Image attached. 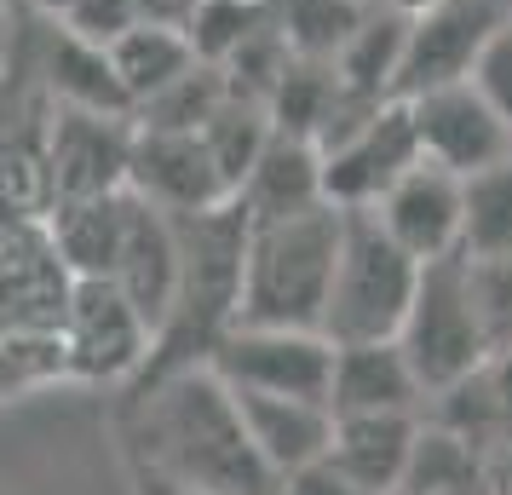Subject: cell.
Instances as JSON below:
<instances>
[{
	"label": "cell",
	"mask_w": 512,
	"mask_h": 495,
	"mask_svg": "<svg viewBox=\"0 0 512 495\" xmlns=\"http://www.w3.org/2000/svg\"><path fill=\"white\" fill-rule=\"evenodd\" d=\"M144 432L150 455L196 495H277V478L248 444L236 392L208 363H185L173 375L144 380Z\"/></svg>",
	"instance_id": "1"
},
{
	"label": "cell",
	"mask_w": 512,
	"mask_h": 495,
	"mask_svg": "<svg viewBox=\"0 0 512 495\" xmlns=\"http://www.w3.org/2000/svg\"><path fill=\"white\" fill-rule=\"evenodd\" d=\"M340 219L334 202L248 219L242 242V288H236V323L259 329H323V300L340 254Z\"/></svg>",
	"instance_id": "2"
},
{
	"label": "cell",
	"mask_w": 512,
	"mask_h": 495,
	"mask_svg": "<svg viewBox=\"0 0 512 495\" xmlns=\"http://www.w3.org/2000/svg\"><path fill=\"white\" fill-rule=\"evenodd\" d=\"M340 254L328 277L323 300V334L334 346L351 340H397V323L415 300L420 260L403 254L392 236L380 231L369 208H340Z\"/></svg>",
	"instance_id": "3"
},
{
	"label": "cell",
	"mask_w": 512,
	"mask_h": 495,
	"mask_svg": "<svg viewBox=\"0 0 512 495\" xmlns=\"http://www.w3.org/2000/svg\"><path fill=\"white\" fill-rule=\"evenodd\" d=\"M397 352L409 357L420 392L432 398L443 386H455L461 375H472L489 357L484 323H478V306H472V288H466V260L449 254V260H426L420 265L415 300L397 323Z\"/></svg>",
	"instance_id": "4"
},
{
	"label": "cell",
	"mask_w": 512,
	"mask_h": 495,
	"mask_svg": "<svg viewBox=\"0 0 512 495\" xmlns=\"http://www.w3.org/2000/svg\"><path fill=\"white\" fill-rule=\"evenodd\" d=\"M208 369L225 380L231 392L328 403L334 340H328L323 329H259V323H231V329L213 340Z\"/></svg>",
	"instance_id": "5"
},
{
	"label": "cell",
	"mask_w": 512,
	"mask_h": 495,
	"mask_svg": "<svg viewBox=\"0 0 512 495\" xmlns=\"http://www.w3.org/2000/svg\"><path fill=\"white\" fill-rule=\"evenodd\" d=\"M150 357V329L127 306L110 277H70L64 317H58V369L81 380H121L139 375Z\"/></svg>",
	"instance_id": "6"
},
{
	"label": "cell",
	"mask_w": 512,
	"mask_h": 495,
	"mask_svg": "<svg viewBox=\"0 0 512 495\" xmlns=\"http://www.w3.org/2000/svg\"><path fill=\"white\" fill-rule=\"evenodd\" d=\"M317 156H323V202H334V208H374L397 173H409L420 162L409 104L403 98L374 104L357 127L328 139Z\"/></svg>",
	"instance_id": "7"
},
{
	"label": "cell",
	"mask_w": 512,
	"mask_h": 495,
	"mask_svg": "<svg viewBox=\"0 0 512 495\" xmlns=\"http://www.w3.org/2000/svg\"><path fill=\"white\" fill-rule=\"evenodd\" d=\"M409 121H415L420 162L449 167L455 179L495 167L512 156V127L489 110L472 81H449V87H426V93L403 98Z\"/></svg>",
	"instance_id": "8"
},
{
	"label": "cell",
	"mask_w": 512,
	"mask_h": 495,
	"mask_svg": "<svg viewBox=\"0 0 512 495\" xmlns=\"http://www.w3.org/2000/svg\"><path fill=\"white\" fill-rule=\"evenodd\" d=\"M512 12V0H438L409 18L403 35V70H397V98H415L426 87L466 81L489 29Z\"/></svg>",
	"instance_id": "9"
},
{
	"label": "cell",
	"mask_w": 512,
	"mask_h": 495,
	"mask_svg": "<svg viewBox=\"0 0 512 495\" xmlns=\"http://www.w3.org/2000/svg\"><path fill=\"white\" fill-rule=\"evenodd\" d=\"M127 150H133V116H104V110L52 104V121H47L52 202L127 190Z\"/></svg>",
	"instance_id": "10"
},
{
	"label": "cell",
	"mask_w": 512,
	"mask_h": 495,
	"mask_svg": "<svg viewBox=\"0 0 512 495\" xmlns=\"http://www.w3.org/2000/svg\"><path fill=\"white\" fill-rule=\"evenodd\" d=\"M127 190L162 213H202V208L231 202V190L219 179L202 133H162V127H133Z\"/></svg>",
	"instance_id": "11"
},
{
	"label": "cell",
	"mask_w": 512,
	"mask_h": 495,
	"mask_svg": "<svg viewBox=\"0 0 512 495\" xmlns=\"http://www.w3.org/2000/svg\"><path fill=\"white\" fill-rule=\"evenodd\" d=\"M110 283L144 317L150 346H156L167 311H173V294H179V225H173V213L139 202L133 190H127V219H121V242L110 260Z\"/></svg>",
	"instance_id": "12"
},
{
	"label": "cell",
	"mask_w": 512,
	"mask_h": 495,
	"mask_svg": "<svg viewBox=\"0 0 512 495\" xmlns=\"http://www.w3.org/2000/svg\"><path fill=\"white\" fill-rule=\"evenodd\" d=\"M369 213L380 219V231L392 236L403 254H415L420 265L461 254V179L449 167L415 162L409 173H397L386 185V196Z\"/></svg>",
	"instance_id": "13"
},
{
	"label": "cell",
	"mask_w": 512,
	"mask_h": 495,
	"mask_svg": "<svg viewBox=\"0 0 512 495\" xmlns=\"http://www.w3.org/2000/svg\"><path fill=\"white\" fill-rule=\"evenodd\" d=\"M328 409L334 415H420L426 392L409 357L397 352V340H351V346H334Z\"/></svg>",
	"instance_id": "14"
},
{
	"label": "cell",
	"mask_w": 512,
	"mask_h": 495,
	"mask_svg": "<svg viewBox=\"0 0 512 495\" xmlns=\"http://www.w3.org/2000/svg\"><path fill=\"white\" fill-rule=\"evenodd\" d=\"M248 444L265 461L271 478H294V472L317 467L328 455V432H334V409L317 398H265V392H236Z\"/></svg>",
	"instance_id": "15"
},
{
	"label": "cell",
	"mask_w": 512,
	"mask_h": 495,
	"mask_svg": "<svg viewBox=\"0 0 512 495\" xmlns=\"http://www.w3.org/2000/svg\"><path fill=\"white\" fill-rule=\"evenodd\" d=\"M415 432H420V415H334L323 467H334L363 495H397Z\"/></svg>",
	"instance_id": "16"
},
{
	"label": "cell",
	"mask_w": 512,
	"mask_h": 495,
	"mask_svg": "<svg viewBox=\"0 0 512 495\" xmlns=\"http://www.w3.org/2000/svg\"><path fill=\"white\" fill-rule=\"evenodd\" d=\"M35 70L47 87L52 104H70V110H104V116H133V104L121 93L116 70H110V52L64 29L58 18L35 29Z\"/></svg>",
	"instance_id": "17"
},
{
	"label": "cell",
	"mask_w": 512,
	"mask_h": 495,
	"mask_svg": "<svg viewBox=\"0 0 512 495\" xmlns=\"http://www.w3.org/2000/svg\"><path fill=\"white\" fill-rule=\"evenodd\" d=\"M231 202L242 208V219H282V213L317 208L323 202V156H317V144L271 127Z\"/></svg>",
	"instance_id": "18"
},
{
	"label": "cell",
	"mask_w": 512,
	"mask_h": 495,
	"mask_svg": "<svg viewBox=\"0 0 512 495\" xmlns=\"http://www.w3.org/2000/svg\"><path fill=\"white\" fill-rule=\"evenodd\" d=\"M121 219H127V190L52 202L47 242H52V254H58V265L70 277H110V260H116V242H121Z\"/></svg>",
	"instance_id": "19"
},
{
	"label": "cell",
	"mask_w": 512,
	"mask_h": 495,
	"mask_svg": "<svg viewBox=\"0 0 512 495\" xmlns=\"http://www.w3.org/2000/svg\"><path fill=\"white\" fill-rule=\"evenodd\" d=\"M104 52H110V70H116L121 93H127L133 110H139L144 98H156L167 81H179V75L196 64L185 29H179V24H156V18H139L133 29H121Z\"/></svg>",
	"instance_id": "20"
},
{
	"label": "cell",
	"mask_w": 512,
	"mask_h": 495,
	"mask_svg": "<svg viewBox=\"0 0 512 495\" xmlns=\"http://www.w3.org/2000/svg\"><path fill=\"white\" fill-rule=\"evenodd\" d=\"M403 35L409 18L374 0L369 18L351 29V41L334 52V75L340 87L357 98H397V70H403Z\"/></svg>",
	"instance_id": "21"
},
{
	"label": "cell",
	"mask_w": 512,
	"mask_h": 495,
	"mask_svg": "<svg viewBox=\"0 0 512 495\" xmlns=\"http://www.w3.org/2000/svg\"><path fill=\"white\" fill-rule=\"evenodd\" d=\"M397 495H489V455L420 415Z\"/></svg>",
	"instance_id": "22"
},
{
	"label": "cell",
	"mask_w": 512,
	"mask_h": 495,
	"mask_svg": "<svg viewBox=\"0 0 512 495\" xmlns=\"http://www.w3.org/2000/svg\"><path fill=\"white\" fill-rule=\"evenodd\" d=\"M334 110H340V75H334V64H317V58H288V70L277 75V87L265 98L271 127L311 144L323 139Z\"/></svg>",
	"instance_id": "23"
},
{
	"label": "cell",
	"mask_w": 512,
	"mask_h": 495,
	"mask_svg": "<svg viewBox=\"0 0 512 495\" xmlns=\"http://www.w3.org/2000/svg\"><path fill=\"white\" fill-rule=\"evenodd\" d=\"M512 254V156L461 179V260Z\"/></svg>",
	"instance_id": "24"
},
{
	"label": "cell",
	"mask_w": 512,
	"mask_h": 495,
	"mask_svg": "<svg viewBox=\"0 0 512 495\" xmlns=\"http://www.w3.org/2000/svg\"><path fill=\"white\" fill-rule=\"evenodd\" d=\"M374 0H277V35L294 58L334 64V52L351 41V29L369 18Z\"/></svg>",
	"instance_id": "25"
},
{
	"label": "cell",
	"mask_w": 512,
	"mask_h": 495,
	"mask_svg": "<svg viewBox=\"0 0 512 495\" xmlns=\"http://www.w3.org/2000/svg\"><path fill=\"white\" fill-rule=\"evenodd\" d=\"M271 18H277V0H196L179 29H185L190 52H196L202 64H225V58H231L248 35H259Z\"/></svg>",
	"instance_id": "26"
},
{
	"label": "cell",
	"mask_w": 512,
	"mask_h": 495,
	"mask_svg": "<svg viewBox=\"0 0 512 495\" xmlns=\"http://www.w3.org/2000/svg\"><path fill=\"white\" fill-rule=\"evenodd\" d=\"M225 104V75L213 70V64H190L179 81H167L156 98H144L139 110H133V127H162V133H196L202 121L213 116Z\"/></svg>",
	"instance_id": "27"
},
{
	"label": "cell",
	"mask_w": 512,
	"mask_h": 495,
	"mask_svg": "<svg viewBox=\"0 0 512 495\" xmlns=\"http://www.w3.org/2000/svg\"><path fill=\"white\" fill-rule=\"evenodd\" d=\"M466 288L484 323L489 352H512V254L501 260H466Z\"/></svg>",
	"instance_id": "28"
},
{
	"label": "cell",
	"mask_w": 512,
	"mask_h": 495,
	"mask_svg": "<svg viewBox=\"0 0 512 495\" xmlns=\"http://www.w3.org/2000/svg\"><path fill=\"white\" fill-rule=\"evenodd\" d=\"M466 81H472V87H478V98H484L489 110L512 127V12L489 29V41L478 47V58H472Z\"/></svg>",
	"instance_id": "29"
},
{
	"label": "cell",
	"mask_w": 512,
	"mask_h": 495,
	"mask_svg": "<svg viewBox=\"0 0 512 495\" xmlns=\"http://www.w3.org/2000/svg\"><path fill=\"white\" fill-rule=\"evenodd\" d=\"M52 18L75 35H87V41H98V47H110L121 29L139 24V0H64Z\"/></svg>",
	"instance_id": "30"
},
{
	"label": "cell",
	"mask_w": 512,
	"mask_h": 495,
	"mask_svg": "<svg viewBox=\"0 0 512 495\" xmlns=\"http://www.w3.org/2000/svg\"><path fill=\"white\" fill-rule=\"evenodd\" d=\"M277 495H363V490H351L340 472L317 461V467H305V472H294V478H282Z\"/></svg>",
	"instance_id": "31"
},
{
	"label": "cell",
	"mask_w": 512,
	"mask_h": 495,
	"mask_svg": "<svg viewBox=\"0 0 512 495\" xmlns=\"http://www.w3.org/2000/svg\"><path fill=\"white\" fill-rule=\"evenodd\" d=\"M196 0H139V18H156V24H185Z\"/></svg>",
	"instance_id": "32"
},
{
	"label": "cell",
	"mask_w": 512,
	"mask_h": 495,
	"mask_svg": "<svg viewBox=\"0 0 512 495\" xmlns=\"http://www.w3.org/2000/svg\"><path fill=\"white\" fill-rule=\"evenodd\" d=\"M380 6H392V12H403V18H415V12H426V6H438V0H380Z\"/></svg>",
	"instance_id": "33"
}]
</instances>
